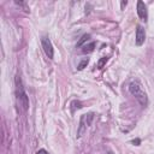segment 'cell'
I'll list each match as a JSON object with an SVG mask.
<instances>
[{"instance_id": "cell-6", "label": "cell", "mask_w": 154, "mask_h": 154, "mask_svg": "<svg viewBox=\"0 0 154 154\" xmlns=\"http://www.w3.org/2000/svg\"><path fill=\"white\" fill-rule=\"evenodd\" d=\"M137 14H138V17L142 20L147 22V19H148V11H147V6H146V4L143 1H137Z\"/></svg>"}, {"instance_id": "cell-9", "label": "cell", "mask_w": 154, "mask_h": 154, "mask_svg": "<svg viewBox=\"0 0 154 154\" xmlns=\"http://www.w3.org/2000/svg\"><path fill=\"white\" fill-rule=\"evenodd\" d=\"M88 63H89V59H88V58H87V59H84V60H82V61L79 63V65L77 66V69H78V70H83V69L88 65Z\"/></svg>"}, {"instance_id": "cell-2", "label": "cell", "mask_w": 154, "mask_h": 154, "mask_svg": "<svg viewBox=\"0 0 154 154\" xmlns=\"http://www.w3.org/2000/svg\"><path fill=\"white\" fill-rule=\"evenodd\" d=\"M14 85H16V97H17V101L18 103L22 106V108L24 111H26L29 108V96L24 89V85H23V82H22V78L19 75L16 76L14 78Z\"/></svg>"}, {"instance_id": "cell-8", "label": "cell", "mask_w": 154, "mask_h": 154, "mask_svg": "<svg viewBox=\"0 0 154 154\" xmlns=\"http://www.w3.org/2000/svg\"><path fill=\"white\" fill-rule=\"evenodd\" d=\"M94 47H95V42H90V43L83 46L82 52H83V53H90V52L94 51Z\"/></svg>"}, {"instance_id": "cell-7", "label": "cell", "mask_w": 154, "mask_h": 154, "mask_svg": "<svg viewBox=\"0 0 154 154\" xmlns=\"http://www.w3.org/2000/svg\"><path fill=\"white\" fill-rule=\"evenodd\" d=\"M89 38H90V35H89V34H84V35L79 38V41L77 42V47L79 48V47H83L84 45H87V42L89 41Z\"/></svg>"}, {"instance_id": "cell-3", "label": "cell", "mask_w": 154, "mask_h": 154, "mask_svg": "<svg viewBox=\"0 0 154 154\" xmlns=\"http://www.w3.org/2000/svg\"><path fill=\"white\" fill-rule=\"evenodd\" d=\"M93 118H94L93 113L83 114V116L81 117V120H79V126H78V131H77V137H81V136H82V135L85 132V130H87V128L90 125V123H91Z\"/></svg>"}, {"instance_id": "cell-5", "label": "cell", "mask_w": 154, "mask_h": 154, "mask_svg": "<svg viewBox=\"0 0 154 154\" xmlns=\"http://www.w3.org/2000/svg\"><path fill=\"white\" fill-rule=\"evenodd\" d=\"M144 40H146V31H144L143 26L138 24L136 26V37H135L136 46H142L144 43Z\"/></svg>"}, {"instance_id": "cell-4", "label": "cell", "mask_w": 154, "mask_h": 154, "mask_svg": "<svg viewBox=\"0 0 154 154\" xmlns=\"http://www.w3.org/2000/svg\"><path fill=\"white\" fill-rule=\"evenodd\" d=\"M41 45H42V49H43L46 57L48 59H53V57H54V48H53V45H52L49 37L42 36L41 37Z\"/></svg>"}, {"instance_id": "cell-1", "label": "cell", "mask_w": 154, "mask_h": 154, "mask_svg": "<svg viewBox=\"0 0 154 154\" xmlns=\"http://www.w3.org/2000/svg\"><path fill=\"white\" fill-rule=\"evenodd\" d=\"M128 88H129L130 94H131L132 96H135V99L140 102L141 106L146 107V106L148 105V96H147L146 91L142 89V85H141V83H140L137 79L131 81V82L129 83Z\"/></svg>"}]
</instances>
